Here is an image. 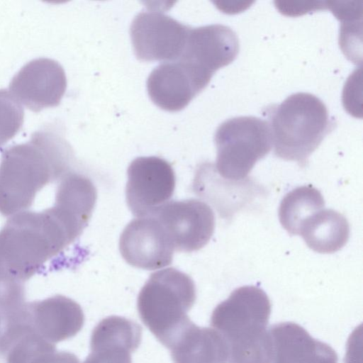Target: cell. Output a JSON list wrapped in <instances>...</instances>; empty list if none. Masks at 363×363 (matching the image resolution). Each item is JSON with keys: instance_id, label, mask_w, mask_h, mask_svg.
<instances>
[{"instance_id": "6da1fadb", "label": "cell", "mask_w": 363, "mask_h": 363, "mask_svg": "<svg viewBox=\"0 0 363 363\" xmlns=\"http://www.w3.org/2000/svg\"><path fill=\"white\" fill-rule=\"evenodd\" d=\"M89 219L55 199L43 211L13 215L0 230V281L23 283L82 233Z\"/></svg>"}, {"instance_id": "7a4b0ae2", "label": "cell", "mask_w": 363, "mask_h": 363, "mask_svg": "<svg viewBox=\"0 0 363 363\" xmlns=\"http://www.w3.org/2000/svg\"><path fill=\"white\" fill-rule=\"evenodd\" d=\"M56 124L45 125L30 140L6 149L0 163V213L29 208L37 193L70 171L72 150Z\"/></svg>"}, {"instance_id": "3957f363", "label": "cell", "mask_w": 363, "mask_h": 363, "mask_svg": "<svg viewBox=\"0 0 363 363\" xmlns=\"http://www.w3.org/2000/svg\"><path fill=\"white\" fill-rule=\"evenodd\" d=\"M277 157L304 167L310 155L333 128L323 102L309 93H296L267 107Z\"/></svg>"}, {"instance_id": "277c9868", "label": "cell", "mask_w": 363, "mask_h": 363, "mask_svg": "<svg viewBox=\"0 0 363 363\" xmlns=\"http://www.w3.org/2000/svg\"><path fill=\"white\" fill-rule=\"evenodd\" d=\"M192 279L175 269L151 274L138 297L142 322L167 348L191 321L187 315L196 301Z\"/></svg>"}, {"instance_id": "5b68a950", "label": "cell", "mask_w": 363, "mask_h": 363, "mask_svg": "<svg viewBox=\"0 0 363 363\" xmlns=\"http://www.w3.org/2000/svg\"><path fill=\"white\" fill-rule=\"evenodd\" d=\"M216 170L223 179L241 182L272 147L267 121L254 116L226 120L216 130Z\"/></svg>"}, {"instance_id": "8992f818", "label": "cell", "mask_w": 363, "mask_h": 363, "mask_svg": "<svg viewBox=\"0 0 363 363\" xmlns=\"http://www.w3.org/2000/svg\"><path fill=\"white\" fill-rule=\"evenodd\" d=\"M270 313L267 294L257 286H244L215 308L210 323L225 338L229 350H239L259 344L267 337Z\"/></svg>"}, {"instance_id": "52a82bcc", "label": "cell", "mask_w": 363, "mask_h": 363, "mask_svg": "<svg viewBox=\"0 0 363 363\" xmlns=\"http://www.w3.org/2000/svg\"><path fill=\"white\" fill-rule=\"evenodd\" d=\"M176 178L172 165L158 157H140L130 164L126 201L138 218L154 216L172 198Z\"/></svg>"}, {"instance_id": "ba28073f", "label": "cell", "mask_w": 363, "mask_h": 363, "mask_svg": "<svg viewBox=\"0 0 363 363\" xmlns=\"http://www.w3.org/2000/svg\"><path fill=\"white\" fill-rule=\"evenodd\" d=\"M239 52V40L229 27L213 24L190 28L182 62L204 89L213 74L231 63Z\"/></svg>"}, {"instance_id": "9c48e42d", "label": "cell", "mask_w": 363, "mask_h": 363, "mask_svg": "<svg viewBox=\"0 0 363 363\" xmlns=\"http://www.w3.org/2000/svg\"><path fill=\"white\" fill-rule=\"evenodd\" d=\"M190 28L160 11L140 12L130 28L137 58L144 62L177 60L184 51Z\"/></svg>"}, {"instance_id": "30bf717a", "label": "cell", "mask_w": 363, "mask_h": 363, "mask_svg": "<svg viewBox=\"0 0 363 363\" xmlns=\"http://www.w3.org/2000/svg\"><path fill=\"white\" fill-rule=\"evenodd\" d=\"M154 216L177 251L201 249L214 232V213L208 204L198 199L169 201Z\"/></svg>"}, {"instance_id": "8fae6325", "label": "cell", "mask_w": 363, "mask_h": 363, "mask_svg": "<svg viewBox=\"0 0 363 363\" xmlns=\"http://www.w3.org/2000/svg\"><path fill=\"white\" fill-rule=\"evenodd\" d=\"M66 89L67 77L63 67L57 61L46 57L26 64L9 84L12 96L33 112L57 106Z\"/></svg>"}, {"instance_id": "7c38bea8", "label": "cell", "mask_w": 363, "mask_h": 363, "mask_svg": "<svg viewBox=\"0 0 363 363\" xmlns=\"http://www.w3.org/2000/svg\"><path fill=\"white\" fill-rule=\"evenodd\" d=\"M119 250L129 264L154 270L171 264L174 249L160 221L148 216L127 225L120 237Z\"/></svg>"}, {"instance_id": "4fadbf2b", "label": "cell", "mask_w": 363, "mask_h": 363, "mask_svg": "<svg viewBox=\"0 0 363 363\" xmlns=\"http://www.w3.org/2000/svg\"><path fill=\"white\" fill-rule=\"evenodd\" d=\"M27 318L36 332L55 343L77 335L82 328L84 315L81 306L62 295L26 303Z\"/></svg>"}, {"instance_id": "5bb4252c", "label": "cell", "mask_w": 363, "mask_h": 363, "mask_svg": "<svg viewBox=\"0 0 363 363\" xmlns=\"http://www.w3.org/2000/svg\"><path fill=\"white\" fill-rule=\"evenodd\" d=\"M142 339V328L123 317L111 315L102 319L94 328L91 352L83 363H132L131 353Z\"/></svg>"}, {"instance_id": "9a60e30c", "label": "cell", "mask_w": 363, "mask_h": 363, "mask_svg": "<svg viewBox=\"0 0 363 363\" xmlns=\"http://www.w3.org/2000/svg\"><path fill=\"white\" fill-rule=\"evenodd\" d=\"M269 363H337L335 351L312 337L301 325L292 322L269 328Z\"/></svg>"}, {"instance_id": "2e32d148", "label": "cell", "mask_w": 363, "mask_h": 363, "mask_svg": "<svg viewBox=\"0 0 363 363\" xmlns=\"http://www.w3.org/2000/svg\"><path fill=\"white\" fill-rule=\"evenodd\" d=\"M147 89L152 101L170 112L183 109L202 91L179 60L164 62L155 67L147 78Z\"/></svg>"}, {"instance_id": "e0dca14e", "label": "cell", "mask_w": 363, "mask_h": 363, "mask_svg": "<svg viewBox=\"0 0 363 363\" xmlns=\"http://www.w3.org/2000/svg\"><path fill=\"white\" fill-rule=\"evenodd\" d=\"M169 350L174 363H227L228 345L216 330L191 321L176 337Z\"/></svg>"}, {"instance_id": "ac0fdd59", "label": "cell", "mask_w": 363, "mask_h": 363, "mask_svg": "<svg viewBox=\"0 0 363 363\" xmlns=\"http://www.w3.org/2000/svg\"><path fill=\"white\" fill-rule=\"evenodd\" d=\"M299 235L313 251L333 253L347 243L350 226L342 214L333 209H322L303 223Z\"/></svg>"}, {"instance_id": "d6986e66", "label": "cell", "mask_w": 363, "mask_h": 363, "mask_svg": "<svg viewBox=\"0 0 363 363\" xmlns=\"http://www.w3.org/2000/svg\"><path fill=\"white\" fill-rule=\"evenodd\" d=\"M325 206L323 195L311 185L293 189L283 198L279 208V221L291 235H299L303 223Z\"/></svg>"}, {"instance_id": "ffe728a7", "label": "cell", "mask_w": 363, "mask_h": 363, "mask_svg": "<svg viewBox=\"0 0 363 363\" xmlns=\"http://www.w3.org/2000/svg\"><path fill=\"white\" fill-rule=\"evenodd\" d=\"M21 104L6 89H0V147L12 139L23 123Z\"/></svg>"}, {"instance_id": "44dd1931", "label": "cell", "mask_w": 363, "mask_h": 363, "mask_svg": "<svg viewBox=\"0 0 363 363\" xmlns=\"http://www.w3.org/2000/svg\"><path fill=\"white\" fill-rule=\"evenodd\" d=\"M25 303V291L22 284L0 281V333L6 320Z\"/></svg>"}, {"instance_id": "7402d4cb", "label": "cell", "mask_w": 363, "mask_h": 363, "mask_svg": "<svg viewBox=\"0 0 363 363\" xmlns=\"http://www.w3.org/2000/svg\"><path fill=\"white\" fill-rule=\"evenodd\" d=\"M38 363H80L78 357L69 352H57L48 355Z\"/></svg>"}]
</instances>
